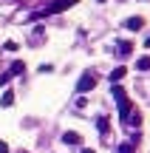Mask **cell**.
<instances>
[{
  "mask_svg": "<svg viewBox=\"0 0 150 153\" xmlns=\"http://www.w3.org/2000/svg\"><path fill=\"white\" fill-rule=\"evenodd\" d=\"M133 145H136V142H125V145H122V148H119V153H133V150H136V148H133Z\"/></svg>",
  "mask_w": 150,
  "mask_h": 153,
  "instance_id": "cell-12",
  "label": "cell"
},
{
  "mask_svg": "<svg viewBox=\"0 0 150 153\" xmlns=\"http://www.w3.org/2000/svg\"><path fill=\"white\" fill-rule=\"evenodd\" d=\"M82 153H96V150H91V148H85V150H82Z\"/></svg>",
  "mask_w": 150,
  "mask_h": 153,
  "instance_id": "cell-15",
  "label": "cell"
},
{
  "mask_svg": "<svg viewBox=\"0 0 150 153\" xmlns=\"http://www.w3.org/2000/svg\"><path fill=\"white\" fill-rule=\"evenodd\" d=\"M145 45H147V48H150V37H147V40H145Z\"/></svg>",
  "mask_w": 150,
  "mask_h": 153,
  "instance_id": "cell-16",
  "label": "cell"
},
{
  "mask_svg": "<svg viewBox=\"0 0 150 153\" xmlns=\"http://www.w3.org/2000/svg\"><path fill=\"white\" fill-rule=\"evenodd\" d=\"M125 74H128V71H125V68L119 65V68H113V71H111V79H113V82H119V79L125 76Z\"/></svg>",
  "mask_w": 150,
  "mask_h": 153,
  "instance_id": "cell-10",
  "label": "cell"
},
{
  "mask_svg": "<svg viewBox=\"0 0 150 153\" xmlns=\"http://www.w3.org/2000/svg\"><path fill=\"white\" fill-rule=\"evenodd\" d=\"M77 3H79V0H51L40 14H60V11H65V9H74ZM40 14H37V17H40ZM37 17H34V20H37Z\"/></svg>",
  "mask_w": 150,
  "mask_h": 153,
  "instance_id": "cell-2",
  "label": "cell"
},
{
  "mask_svg": "<svg viewBox=\"0 0 150 153\" xmlns=\"http://www.w3.org/2000/svg\"><path fill=\"white\" fill-rule=\"evenodd\" d=\"M94 85H96V76L94 74H82V76H79V82H77V91L85 94V91H91Z\"/></svg>",
  "mask_w": 150,
  "mask_h": 153,
  "instance_id": "cell-3",
  "label": "cell"
},
{
  "mask_svg": "<svg viewBox=\"0 0 150 153\" xmlns=\"http://www.w3.org/2000/svg\"><path fill=\"white\" fill-rule=\"evenodd\" d=\"M9 79H11V74H3V76H0V85L6 88V85H9Z\"/></svg>",
  "mask_w": 150,
  "mask_h": 153,
  "instance_id": "cell-13",
  "label": "cell"
},
{
  "mask_svg": "<svg viewBox=\"0 0 150 153\" xmlns=\"http://www.w3.org/2000/svg\"><path fill=\"white\" fill-rule=\"evenodd\" d=\"M96 128H99V133H108V119H105V116L96 119Z\"/></svg>",
  "mask_w": 150,
  "mask_h": 153,
  "instance_id": "cell-11",
  "label": "cell"
},
{
  "mask_svg": "<svg viewBox=\"0 0 150 153\" xmlns=\"http://www.w3.org/2000/svg\"><path fill=\"white\" fill-rule=\"evenodd\" d=\"M0 105H3V108H11V105H14V91H6L3 99H0Z\"/></svg>",
  "mask_w": 150,
  "mask_h": 153,
  "instance_id": "cell-8",
  "label": "cell"
},
{
  "mask_svg": "<svg viewBox=\"0 0 150 153\" xmlns=\"http://www.w3.org/2000/svg\"><path fill=\"white\" fill-rule=\"evenodd\" d=\"M142 26H145L142 17H128V20H125V28H128V31H139Z\"/></svg>",
  "mask_w": 150,
  "mask_h": 153,
  "instance_id": "cell-5",
  "label": "cell"
},
{
  "mask_svg": "<svg viewBox=\"0 0 150 153\" xmlns=\"http://www.w3.org/2000/svg\"><path fill=\"white\" fill-rule=\"evenodd\" d=\"M0 153H9V145L6 142H0Z\"/></svg>",
  "mask_w": 150,
  "mask_h": 153,
  "instance_id": "cell-14",
  "label": "cell"
},
{
  "mask_svg": "<svg viewBox=\"0 0 150 153\" xmlns=\"http://www.w3.org/2000/svg\"><path fill=\"white\" fill-rule=\"evenodd\" d=\"M23 71H26V62H23V60L11 62V68H9V74H11V76H17V74H23Z\"/></svg>",
  "mask_w": 150,
  "mask_h": 153,
  "instance_id": "cell-7",
  "label": "cell"
},
{
  "mask_svg": "<svg viewBox=\"0 0 150 153\" xmlns=\"http://www.w3.org/2000/svg\"><path fill=\"white\" fill-rule=\"evenodd\" d=\"M136 68H139V71H150V57H139V60H136Z\"/></svg>",
  "mask_w": 150,
  "mask_h": 153,
  "instance_id": "cell-9",
  "label": "cell"
},
{
  "mask_svg": "<svg viewBox=\"0 0 150 153\" xmlns=\"http://www.w3.org/2000/svg\"><path fill=\"white\" fill-rule=\"evenodd\" d=\"M113 99H116V105H119V122H125L130 116V111H133V105H130V99L125 97L122 88H113Z\"/></svg>",
  "mask_w": 150,
  "mask_h": 153,
  "instance_id": "cell-1",
  "label": "cell"
},
{
  "mask_svg": "<svg viewBox=\"0 0 150 153\" xmlns=\"http://www.w3.org/2000/svg\"><path fill=\"white\" fill-rule=\"evenodd\" d=\"M62 142L74 148V145H82V136H79V133H74V131H65V133H62Z\"/></svg>",
  "mask_w": 150,
  "mask_h": 153,
  "instance_id": "cell-4",
  "label": "cell"
},
{
  "mask_svg": "<svg viewBox=\"0 0 150 153\" xmlns=\"http://www.w3.org/2000/svg\"><path fill=\"white\" fill-rule=\"evenodd\" d=\"M119 57H122V60H125V57H128L130 54V51H133V43H130V40H122V43H119Z\"/></svg>",
  "mask_w": 150,
  "mask_h": 153,
  "instance_id": "cell-6",
  "label": "cell"
}]
</instances>
